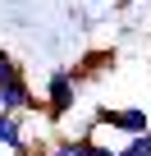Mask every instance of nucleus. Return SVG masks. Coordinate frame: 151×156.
I'll return each mask as SVG.
<instances>
[{
    "label": "nucleus",
    "instance_id": "f257e3e1",
    "mask_svg": "<svg viewBox=\"0 0 151 156\" xmlns=\"http://www.w3.org/2000/svg\"><path fill=\"white\" fill-rule=\"evenodd\" d=\"M78 83H83L78 69H55V73L46 78V97H41V106H46L50 119H64L73 106H78Z\"/></svg>",
    "mask_w": 151,
    "mask_h": 156
},
{
    "label": "nucleus",
    "instance_id": "f03ea898",
    "mask_svg": "<svg viewBox=\"0 0 151 156\" xmlns=\"http://www.w3.org/2000/svg\"><path fill=\"white\" fill-rule=\"evenodd\" d=\"M96 124H110L115 133H128V138L151 133V115L142 106H101L96 110Z\"/></svg>",
    "mask_w": 151,
    "mask_h": 156
},
{
    "label": "nucleus",
    "instance_id": "7ed1b4c3",
    "mask_svg": "<svg viewBox=\"0 0 151 156\" xmlns=\"http://www.w3.org/2000/svg\"><path fill=\"white\" fill-rule=\"evenodd\" d=\"M23 142H28L23 115H0V151H5V156H19Z\"/></svg>",
    "mask_w": 151,
    "mask_h": 156
},
{
    "label": "nucleus",
    "instance_id": "20e7f679",
    "mask_svg": "<svg viewBox=\"0 0 151 156\" xmlns=\"http://www.w3.org/2000/svg\"><path fill=\"white\" fill-rule=\"evenodd\" d=\"M73 142H78V156H115V147H105V142H96V129H87V133H78Z\"/></svg>",
    "mask_w": 151,
    "mask_h": 156
},
{
    "label": "nucleus",
    "instance_id": "39448f33",
    "mask_svg": "<svg viewBox=\"0 0 151 156\" xmlns=\"http://www.w3.org/2000/svg\"><path fill=\"white\" fill-rule=\"evenodd\" d=\"M46 156H78V142H73V138H55Z\"/></svg>",
    "mask_w": 151,
    "mask_h": 156
},
{
    "label": "nucleus",
    "instance_id": "423d86ee",
    "mask_svg": "<svg viewBox=\"0 0 151 156\" xmlns=\"http://www.w3.org/2000/svg\"><path fill=\"white\" fill-rule=\"evenodd\" d=\"M110 60H115V51H92V55L83 60V69H105Z\"/></svg>",
    "mask_w": 151,
    "mask_h": 156
},
{
    "label": "nucleus",
    "instance_id": "0eeeda50",
    "mask_svg": "<svg viewBox=\"0 0 151 156\" xmlns=\"http://www.w3.org/2000/svg\"><path fill=\"white\" fill-rule=\"evenodd\" d=\"M96 5H115V0H96Z\"/></svg>",
    "mask_w": 151,
    "mask_h": 156
},
{
    "label": "nucleus",
    "instance_id": "6e6552de",
    "mask_svg": "<svg viewBox=\"0 0 151 156\" xmlns=\"http://www.w3.org/2000/svg\"><path fill=\"white\" fill-rule=\"evenodd\" d=\"M124 5H133V0H124Z\"/></svg>",
    "mask_w": 151,
    "mask_h": 156
},
{
    "label": "nucleus",
    "instance_id": "1a4fd4ad",
    "mask_svg": "<svg viewBox=\"0 0 151 156\" xmlns=\"http://www.w3.org/2000/svg\"><path fill=\"white\" fill-rule=\"evenodd\" d=\"M0 156H5V151H0Z\"/></svg>",
    "mask_w": 151,
    "mask_h": 156
},
{
    "label": "nucleus",
    "instance_id": "9d476101",
    "mask_svg": "<svg viewBox=\"0 0 151 156\" xmlns=\"http://www.w3.org/2000/svg\"><path fill=\"white\" fill-rule=\"evenodd\" d=\"M146 138H151V133H146Z\"/></svg>",
    "mask_w": 151,
    "mask_h": 156
}]
</instances>
